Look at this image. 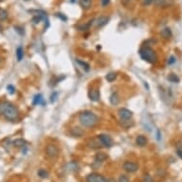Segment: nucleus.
<instances>
[{
    "label": "nucleus",
    "instance_id": "393cba45",
    "mask_svg": "<svg viewBox=\"0 0 182 182\" xmlns=\"http://www.w3.org/2000/svg\"><path fill=\"white\" fill-rule=\"evenodd\" d=\"M37 174H38V177H40L41 178H47L48 177H49V174H48V172L46 171V170H43V169L38 170Z\"/></svg>",
    "mask_w": 182,
    "mask_h": 182
},
{
    "label": "nucleus",
    "instance_id": "4468645a",
    "mask_svg": "<svg viewBox=\"0 0 182 182\" xmlns=\"http://www.w3.org/2000/svg\"><path fill=\"white\" fill-rule=\"evenodd\" d=\"M83 133H84L83 130L78 128V127H75V128H72L71 130V135L74 137H80L83 136Z\"/></svg>",
    "mask_w": 182,
    "mask_h": 182
},
{
    "label": "nucleus",
    "instance_id": "c9c22d12",
    "mask_svg": "<svg viewBox=\"0 0 182 182\" xmlns=\"http://www.w3.org/2000/svg\"><path fill=\"white\" fill-rule=\"evenodd\" d=\"M130 1H131V0H121V2H122L124 5H127V4H128Z\"/></svg>",
    "mask_w": 182,
    "mask_h": 182
},
{
    "label": "nucleus",
    "instance_id": "423d86ee",
    "mask_svg": "<svg viewBox=\"0 0 182 182\" xmlns=\"http://www.w3.org/2000/svg\"><path fill=\"white\" fill-rule=\"evenodd\" d=\"M45 152H46V155L48 157H50V158H56L59 155V149L57 146L53 144H49L47 145V147L45 149Z\"/></svg>",
    "mask_w": 182,
    "mask_h": 182
},
{
    "label": "nucleus",
    "instance_id": "7c9ffc66",
    "mask_svg": "<svg viewBox=\"0 0 182 182\" xmlns=\"http://www.w3.org/2000/svg\"><path fill=\"white\" fill-rule=\"evenodd\" d=\"M175 61H177V59H175V57H174V56H171V57L169 58V60H168V64L172 65V64L175 63Z\"/></svg>",
    "mask_w": 182,
    "mask_h": 182
},
{
    "label": "nucleus",
    "instance_id": "9b49d317",
    "mask_svg": "<svg viewBox=\"0 0 182 182\" xmlns=\"http://www.w3.org/2000/svg\"><path fill=\"white\" fill-rule=\"evenodd\" d=\"M27 141L23 138H16L15 140L13 141V145L16 148H24L27 146Z\"/></svg>",
    "mask_w": 182,
    "mask_h": 182
},
{
    "label": "nucleus",
    "instance_id": "cd10ccee",
    "mask_svg": "<svg viewBox=\"0 0 182 182\" xmlns=\"http://www.w3.org/2000/svg\"><path fill=\"white\" fill-rule=\"evenodd\" d=\"M7 91L9 92V94H14L15 93V88L13 86V85H8V86H7Z\"/></svg>",
    "mask_w": 182,
    "mask_h": 182
},
{
    "label": "nucleus",
    "instance_id": "0eeeda50",
    "mask_svg": "<svg viewBox=\"0 0 182 182\" xmlns=\"http://www.w3.org/2000/svg\"><path fill=\"white\" fill-rule=\"evenodd\" d=\"M123 169L127 173H135L138 170V165L132 161H125L123 163Z\"/></svg>",
    "mask_w": 182,
    "mask_h": 182
},
{
    "label": "nucleus",
    "instance_id": "ddd939ff",
    "mask_svg": "<svg viewBox=\"0 0 182 182\" xmlns=\"http://www.w3.org/2000/svg\"><path fill=\"white\" fill-rule=\"evenodd\" d=\"M160 34H161V36H162L163 38L169 39V38L172 37L173 33H172L171 29H170V28H164V29H163L162 31L160 32Z\"/></svg>",
    "mask_w": 182,
    "mask_h": 182
},
{
    "label": "nucleus",
    "instance_id": "20e7f679",
    "mask_svg": "<svg viewBox=\"0 0 182 182\" xmlns=\"http://www.w3.org/2000/svg\"><path fill=\"white\" fill-rule=\"evenodd\" d=\"M86 181L87 182H116V180L113 178H107L104 175L96 174V173L88 174L86 177Z\"/></svg>",
    "mask_w": 182,
    "mask_h": 182
},
{
    "label": "nucleus",
    "instance_id": "1a4fd4ad",
    "mask_svg": "<svg viewBox=\"0 0 182 182\" xmlns=\"http://www.w3.org/2000/svg\"><path fill=\"white\" fill-rule=\"evenodd\" d=\"M118 114L121 120H130L133 117V113L130 110H128V109H125V108L120 109Z\"/></svg>",
    "mask_w": 182,
    "mask_h": 182
},
{
    "label": "nucleus",
    "instance_id": "dca6fc26",
    "mask_svg": "<svg viewBox=\"0 0 182 182\" xmlns=\"http://www.w3.org/2000/svg\"><path fill=\"white\" fill-rule=\"evenodd\" d=\"M15 56H16V59L17 61H21L24 57V50H23V47L22 46H19L16 49V53H15Z\"/></svg>",
    "mask_w": 182,
    "mask_h": 182
},
{
    "label": "nucleus",
    "instance_id": "7ed1b4c3",
    "mask_svg": "<svg viewBox=\"0 0 182 182\" xmlns=\"http://www.w3.org/2000/svg\"><path fill=\"white\" fill-rule=\"evenodd\" d=\"M139 56L140 57L150 64H155L157 61V54L155 50L152 49L151 47L144 46L139 50Z\"/></svg>",
    "mask_w": 182,
    "mask_h": 182
},
{
    "label": "nucleus",
    "instance_id": "6ab92c4d",
    "mask_svg": "<svg viewBox=\"0 0 182 182\" xmlns=\"http://www.w3.org/2000/svg\"><path fill=\"white\" fill-rule=\"evenodd\" d=\"M119 96H118V94H117V93H113L112 95H111V97H110V102H111V104L112 105H117L118 103H119Z\"/></svg>",
    "mask_w": 182,
    "mask_h": 182
},
{
    "label": "nucleus",
    "instance_id": "412c9836",
    "mask_svg": "<svg viewBox=\"0 0 182 182\" xmlns=\"http://www.w3.org/2000/svg\"><path fill=\"white\" fill-rule=\"evenodd\" d=\"M76 63L82 67V69L85 71V72H88L90 70V65L86 62H84L83 60H80V59H76Z\"/></svg>",
    "mask_w": 182,
    "mask_h": 182
},
{
    "label": "nucleus",
    "instance_id": "6e6552de",
    "mask_svg": "<svg viewBox=\"0 0 182 182\" xmlns=\"http://www.w3.org/2000/svg\"><path fill=\"white\" fill-rule=\"evenodd\" d=\"M88 96L90 100H92L94 102H96V101H99L100 99V92L98 89H91L88 93Z\"/></svg>",
    "mask_w": 182,
    "mask_h": 182
},
{
    "label": "nucleus",
    "instance_id": "f8f14e48",
    "mask_svg": "<svg viewBox=\"0 0 182 182\" xmlns=\"http://www.w3.org/2000/svg\"><path fill=\"white\" fill-rule=\"evenodd\" d=\"M136 144H137V146H139V147H144V146H146V145H147L148 140H147V138L145 137L144 136H138L136 137Z\"/></svg>",
    "mask_w": 182,
    "mask_h": 182
},
{
    "label": "nucleus",
    "instance_id": "72a5a7b5",
    "mask_svg": "<svg viewBox=\"0 0 182 182\" xmlns=\"http://www.w3.org/2000/svg\"><path fill=\"white\" fill-rule=\"evenodd\" d=\"M56 16H58L60 19H62V20H64V21H66L67 20V17L66 16H64L63 15V14H56Z\"/></svg>",
    "mask_w": 182,
    "mask_h": 182
},
{
    "label": "nucleus",
    "instance_id": "2eb2a0df",
    "mask_svg": "<svg viewBox=\"0 0 182 182\" xmlns=\"http://www.w3.org/2000/svg\"><path fill=\"white\" fill-rule=\"evenodd\" d=\"M34 105H44V99H43V96L42 94H36L34 98Z\"/></svg>",
    "mask_w": 182,
    "mask_h": 182
},
{
    "label": "nucleus",
    "instance_id": "b1692460",
    "mask_svg": "<svg viewBox=\"0 0 182 182\" xmlns=\"http://www.w3.org/2000/svg\"><path fill=\"white\" fill-rule=\"evenodd\" d=\"M117 78V74L116 72H109V74L106 75V80L109 82H113L116 80Z\"/></svg>",
    "mask_w": 182,
    "mask_h": 182
},
{
    "label": "nucleus",
    "instance_id": "2f4dec72",
    "mask_svg": "<svg viewBox=\"0 0 182 182\" xmlns=\"http://www.w3.org/2000/svg\"><path fill=\"white\" fill-rule=\"evenodd\" d=\"M110 1L111 0H101V4L103 7H107V6L110 4Z\"/></svg>",
    "mask_w": 182,
    "mask_h": 182
},
{
    "label": "nucleus",
    "instance_id": "f3484780",
    "mask_svg": "<svg viewBox=\"0 0 182 182\" xmlns=\"http://www.w3.org/2000/svg\"><path fill=\"white\" fill-rule=\"evenodd\" d=\"M108 158V155L104 153H97L95 155V162L101 163L103 161H105Z\"/></svg>",
    "mask_w": 182,
    "mask_h": 182
},
{
    "label": "nucleus",
    "instance_id": "f704fd0d",
    "mask_svg": "<svg viewBox=\"0 0 182 182\" xmlns=\"http://www.w3.org/2000/svg\"><path fill=\"white\" fill-rule=\"evenodd\" d=\"M177 155H178V156L180 157V158L182 159V150H177Z\"/></svg>",
    "mask_w": 182,
    "mask_h": 182
},
{
    "label": "nucleus",
    "instance_id": "e433bc0d",
    "mask_svg": "<svg viewBox=\"0 0 182 182\" xmlns=\"http://www.w3.org/2000/svg\"><path fill=\"white\" fill-rule=\"evenodd\" d=\"M0 62H1V58H0Z\"/></svg>",
    "mask_w": 182,
    "mask_h": 182
},
{
    "label": "nucleus",
    "instance_id": "4be33fe9",
    "mask_svg": "<svg viewBox=\"0 0 182 182\" xmlns=\"http://www.w3.org/2000/svg\"><path fill=\"white\" fill-rule=\"evenodd\" d=\"M43 18H45V14H36V15H34L33 17L32 21H33L34 24H38L42 19H43Z\"/></svg>",
    "mask_w": 182,
    "mask_h": 182
},
{
    "label": "nucleus",
    "instance_id": "5701e85b",
    "mask_svg": "<svg viewBox=\"0 0 182 182\" xmlns=\"http://www.w3.org/2000/svg\"><path fill=\"white\" fill-rule=\"evenodd\" d=\"M168 80L170 82H172V83H178L179 82V78H178V76L177 75L171 74V75H169V76H168Z\"/></svg>",
    "mask_w": 182,
    "mask_h": 182
},
{
    "label": "nucleus",
    "instance_id": "f03ea898",
    "mask_svg": "<svg viewBox=\"0 0 182 182\" xmlns=\"http://www.w3.org/2000/svg\"><path fill=\"white\" fill-rule=\"evenodd\" d=\"M78 119L80 124L85 128H94L98 123V117L91 111L82 112L78 117Z\"/></svg>",
    "mask_w": 182,
    "mask_h": 182
},
{
    "label": "nucleus",
    "instance_id": "a211bd4d",
    "mask_svg": "<svg viewBox=\"0 0 182 182\" xmlns=\"http://www.w3.org/2000/svg\"><path fill=\"white\" fill-rule=\"evenodd\" d=\"M79 4L84 10H88L92 6V0H79Z\"/></svg>",
    "mask_w": 182,
    "mask_h": 182
},
{
    "label": "nucleus",
    "instance_id": "9d476101",
    "mask_svg": "<svg viewBox=\"0 0 182 182\" xmlns=\"http://www.w3.org/2000/svg\"><path fill=\"white\" fill-rule=\"evenodd\" d=\"M109 22V17L107 16H99L97 19L95 20V26L96 28H102L105 25H107V23Z\"/></svg>",
    "mask_w": 182,
    "mask_h": 182
},
{
    "label": "nucleus",
    "instance_id": "c756f323",
    "mask_svg": "<svg viewBox=\"0 0 182 182\" xmlns=\"http://www.w3.org/2000/svg\"><path fill=\"white\" fill-rule=\"evenodd\" d=\"M144 182H154V180H153V178L151 177V175L145 174V177H144Z\"/></svg>",
    "mask_w": 182,
    "mask_h": 182
},
{
    "label": "nucleus",
    "instance_id": "bb28decb",
    "mask_svg": "<svg viewBox=\"0 0 182 182\" xmlns=\"http://www.w3.org/2000/svg\"><path fill=\"white\" fill-rule=\"evenodd\" d=\"M153 2L157 7H164L166 5V0H153Z\"/></svg>",
    "mask_w": 182,
    "mask_h": 182
},
{
    "label": "nucleus",
    "instance_id": "aec40b11",
    "mask_svg": "<svg viewBox=\"0 0 182 182\" xmlns=\"http://www.w3.org/2000/svg\"><path fill=\"white\" fill-rule=\"evenodd\" d=\"M93 22H94V20H90L88 23H85V24H82V25H79L78 26V30L79 31H88V30L90 29V27L92 26V24H93Z\"/></svg>",
    "mask_w": 182,
    "mask_h": 182
},
{
    "label": "nucleus",
    "instance_id": "39448f33",
    "mask_svg": "<svg viewBox=\"0 0 182 182\" xmlns=\"http://www.w3.org/2000/svg\"><path fill=\"white\" fill-rule=\"evenodd\" d=\"M99 142L101 143V146L105 147V148H110L113 145V138L108 136V135H105V133H101L97 136Z\"/></svg>",
    "mask_w": 182,
    "mask_h": 182
},
{
    "label": "nucleus",
    "instance_id": "a878e982",
    "mask_svg": "<svg viewBox=\"0 0 182 182\" xmlns=\"http://www.w3.org/2000/svg\"><path fill=\"white\" fill-rule=\"evenodd\" d=\"M7 17H8V11L2 8H0V20H6Z\"/></svg>",
    "mask_w": 182,
    "mask_h": 182
},
{
    "label": "nucleus",
    "instance_id": "f257e3e1",
    "mask_svg": "<svg viewBox=\"0 0 182 182\" xmlns=\"http://www.w3.org/2000/svg\"><path fill=\"white\" fill-rule=\"evenodd\" d=\"M0 114L11 122H16L19 119L18 109L9 101H0Z\"/></svg>",
    "mask_w": 182,
    "mask_h": 182
},
{
    "label": "nucleus",
    "instance_id": "c85d7f7f",
    "mask_svg": "<svg viewBox=\"0 0 182 182\" xmlns=\"http://www.w3.org/2000/svg\"><path fill=\"white\" fill-rule=\"evenodd\" d=\"M118 182H130V179L127 175H120Z\"/></svg>",
    "mask_w": 182,
    "mask_h": 182
},
{
    "label": "nucleus",
    "instance_id": "473e14b6",
    "mask_svg": "<svg viewBox=\"0 0 182 182\" xmlns=\"http://www.w3.org/2000/svg\"><path fill=\"white\" fill-rule=\"evenodd\" d=\"M142 2H143V5L149 6V5H151L152 3H153V0H142Z\"/></svg>",
    "mask_w": 182,
    "mask_h": 182
}]
</instances>
